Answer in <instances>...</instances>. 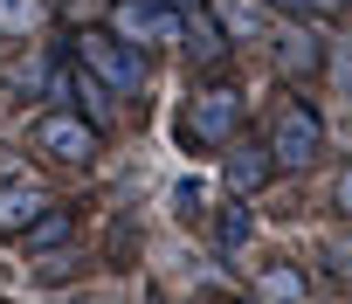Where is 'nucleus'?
<instances>
[{
    "mask_svg": "<svg viewBox=\"0 0 352 304\" xmlns=\"http://www.w3.org/2000/svg\"><path fill=\"white\" fill-rule=\"evenodd\" d=\"M159 8H173V14H194V8H208V0H159Z\"/></svg>",
    "mask_w": 352,
    "mask_h": 304,
    "instance_id": "nucleus-17",
    "label": "nucleus"
},
{
    "mask_svg": "<svg viewBox=\"0 0 352 304\" xmlns=\"http://www.w3.org/2000/svg\"><path fill=\"white\" fill-rule=\"evenodd\" d=\"M35 152H42V160H56V166H90L97 152H104V138H97L90 118H76V111H49V118L35 124Z\"/></svg>",
    "mask_w": 352,
    "mask_h": 304,
    "instance_id": "nucleus-3",
    "label": "nucleus"
},
{
    "mask_svg": "<svg viewBox=\"0 0 352 304\" xmlns=\"http://www.w3.org/2000/svg\"><path fill=\"white\" fill-rule=\"evenodd\" d=\"M42 208H49L42 187H21V180H14V187H0V235H21Z\"/></svg>",
    "mask_w": 352,
    "mask_h": 304,
    "instance_id": "nucleus-9",
    "label": "nucleus"
},
{
    "mask_svg": "<svg viewBox=\"0 0 352 304\" xmlns=\"http://www.w3.org/2000/svg\"><path fill=\"white\" fill-rule=\"evenodd\" d=\"M111 35H118V42H152V49H166V42H180V14L159 8V0H124V8L111 14Z\"/></svg>",
    "mask_w": 352,
    "mask_h": 304,
    "instance_id": "nucleus-5",
    "label": "nucleus"
},
{
    "mask_svg": "<svg viewBox=\"0 0 352 304\" xmlns=\"http://www.w3.org/2000/svg\"><path fill=\"white\" fill-rule=\"evenodd\" d=\"M214 304H263V297H214Z\"/></svg>",
    "mask_w": 352,
    "mask_h": 304,
    "instance_id": "nucleus-18",
    "label": "nucleus"
},
{
    "mask_svg": "<svg viewBox=\"0 0 352 304\" xmlns=\"http://www.w3.org/2000/svg\"><path fill=\"white\" fill-rule=\"evenodd\" d=\"M270 166L276 173H304V166H318V152H324V118L311 111V104H283L276 111V124H270Z\"/></svg>",
    "mask_w": 352,
    "mask_h": 304,
    "instance_id": "nucleus-1",
    "label": "nucleus"
},
{
    "mask_svg": "<svg viewBox=\"0 0 352 304\" xmlns=\"http://www.w3.org/2000/svg\"><path fill=\"white\" fill-rule=\"evenodd\" d=\"M235 131H242V90H235V83H208V90L187 104V118H180V138L201 145V152L228 145Z\"/></svg>",
    "mask_w": 352,
    "mask_h": 304,
    "instance_id": "nucleus-2",
    "label": "nucleus"
},
{
    "mask_svg": "<svg viewBox=\"0 0 352 304\" xmlns=\"http://www.w3.org/2000/svg\"><path fill=\"white\" fill-rule=\"evenodd\" d=\"M111 256H118V263H124V256H138V228H124V221H118V228H111Z\"/></svg>",
    "mask_w": 352,
    "mask_h": 304,
    "instance_id": "nucleus-16",
    "label": "nucleus"
},
{
    "mask_svg": "<svg viewBox=\"0 0 352 304\" xmlns=\"http://www.w3.org/2000/svg\"><path fill=\"white\" fill-rule=\"evenodd\" d=\"M76 49H83V69H90L97 83H111V90H138V83H145V69H138L131 42H118L111 28H83V35H76Z\"/></svg>",
    "mask_w": 352,
    "mask_h": 304,
    "instance_id": "nucleus-4",
    "label": "nucleus"
},
{
    "mask_svg": "<svg viewBox=\"0 0 352 304\" xmlns=\"http://www.w3.org/2000/svg\"><path fill=\"white\" fill-rule=\"evenodd\" d=\"M311 297V276L297 263H270L263 270V304H304Z\"/></svg>",
    "mask_w": 352,
    "mask_h": 304,
    "instance_id": "nucleus-11",
    "label": "nucleus"
},
{
    "mask_svg": "<svg viewBox=\"0 0 352 304\" xmlns=\"http://www.w3.org/2000/svg\"><path fill=\"white\" fill-rule=\"evenodd\" d=\"M270 173H276V166H270V152H263V145H242L235 160L221 166V180H228V194H235V201L263 194V180H270Z\"/></svg>",
    "mask_w": 352,
    "mask_h": 304,
    "instance_id": "nucleus-7",
    "label": "nucleus"
},
{
    "mask_svg": "<svg viewBox=\"0 0 352 304\" xmlns=\"http://www.w3.org/2000/svg\"><path fill=\"white\" fill-rule=\"evenodd\" d=\"M42 21V0H0V35H28Z\"/></svg>",
    "mask_w": 352,
    "mask_h": 304,
    "instance_id": "nucleus-13",
    "label": "nucleus"
},
{
    "mask_svg": "<svg viewBox=\"0 0 352 304\" xmlns=\"http://www.w3.org/2000/svg\"><path fill=\"white\" fill-rule=\"evenodd\" d=\"M180 35H194V56H201L208 69H214V63L228 56V28H221V21H214L208 8H194V14H180Z\"/></svg>",
    "mask_w": 352,
    "mask_h": 304,
    "instance_id": "nucleus-10",
    "label": "nucleus"
},
{
    "mask_svg": "<svg viewBox=\"0 0 352 304\" xmlns=\"http://www.w3.org/2000/svg\"><path fill=\"white\" fill-rule=\"evenodd\" d=\"M69 235H76V215L49 201V208H42V215H35L28 228H21V249H28V256H49V249H63Z\"/></svg>",
    "mask_w": 352,
    "mask_h": 304,
    "instance_id": "nucleus-6",
    "label": "nucleus"
},
{
    "mask_svg": "<svg viewBox=\"0 0 352 304\" xmlns=\"http://www.w3.org/2000/svg\"><path fill=\"white\" fill-rule=\"evenodd\" d=\"M69 97H83V118H97V111H104V83H97L90 69H69Z\"/></svg>",
    "mask_w": 352,
    "mask_h": 304,
    "instance_id": "nucleus-14",
    "label": "nucleus"
},
{
    "mask_svg": "<svg viewBox=\"0 0 352 304\" xmlns=\"http://www.w3.org/2000/svg\"><path fill=\"white\" fill-rule=\"evenodd\" d=\"M256 235V221H249V201H228L221 208V221H214V242H221V256H242V242Z\"/></svg>",
    "mask_w": 352,
    "mask_h": 304,
    "instance_id": "nucleus-12",
    "label": "nucleus"
},
{
    "mask_svg": "<svg viewBox=\"0 0 352 304\" xmlns=\"http://www.w3.org/2000/svg\"><path fill=\"white\" fill-rule=\"evenodd\" d=\"M270 8H276V14H331L338 0H270Z\"/></svg>",
    "mask_w": 352,
    "mask_h": 304,
    "instance_id": "nucleus-15",
    "label": "nucleus"
},
{
    "mask_svg": "<svg viewBox=\"0 0 352 304\" xmlns=\"http://www.w3.org/2000/svg\"><path fill=\"white\" fill-rule=\"evenodd\" d=\"M318 63H324L318 35H311V28H283V42H276V69H283V76H318Z\"/></svg>",
    "mask_w": 352,
    "mask_h": 304,
    "instance_id": "nucleus-8",
    "label": "nucleus"
}]
</instances>
